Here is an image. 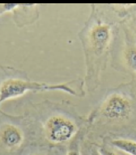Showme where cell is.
Wrapping results in <instances>:
<instances>
[{
  "mask_svg": "<svg viewBox=\"0 0 136 155\" xmlns=\"http://www.w3.org/2000/svg\"><path fill=\"white\" fill-rule=\"evenodd\" d=\"M127 60L130 67L136 71V48H131L127 52Z\"/></svg>",
  "mask_w": 136,
  "mask_h": 155,
  "instance_id": "cell-6",
  "label": "cell"
},
{
  "mask_svg": "<svg viewBox=\"0 0 136 155\" xmlns=\"http://www.w3.org/2000/svg\"><path fill=\"white\" fill-rule=\"evenodd\" d=\"M23 134L18 127L13 124H5L1 128V143L9 150L18 149L23 143Z\"/></svg>",
  "mask_w": 136,
  "mask_h": 155,
  "instance_id": "cell-4",
  "label": "cell"
},
{
  "mask_svg": "<svg viewBox=\"0 0 136 155\" xmlns=\"http://www.w3.org/2000/svg\"><path fill=\"white\" fill-rule=\"evenodd\" d=\"M99 151L100 152L101 155H119L117 153L114 152L113 150H109L105 148H101L99 150Z\"/></svg>",
  "mask_w": 136,
  "mask_h": 155,
  "instance_id": "cell-7",
  "label": "cell"
},
{
  "mask_svg": "<svg viewBox=\"0 0 136 155\" xmlns=\"http://www.w3.org/2000/svg\"><path fill=\"white\" fill-rule=\"evenodd\" d=\"M77 128L71 120L61 116H53L47 120L45 132L47 138L53 143H63L75 136Z\"/></svg>",
  "mask_w": 136,
  "mask_h": 155,
  "instance_id": "cell-2",
  "label": "cell"
},
{
  "mask_svg": "<svg viewBox=\"0 0 136 155\" xmlns=\"http://www.w3.org/2000/svg\"><path fill=\"white\" fill-rule=\"evenodd\" d=\"M67 155H80V153L77 150H71L68 152Z\"/></svg>",
  "mask_w": 136,
  "mask_h": 155,
  "instance_id": "cell-8",
  "label": "cell"
},
{
  "mask_svg": "<svg viewBox=\"0 0 136 155\" xmlns=\"http://www.w3.org/2000/svg\"><path fill=\"white\" fill-rule=\"evenodd\" d=\"M115 148L128 155H136V141L128 139H115L111 142Z\"/></svg>",
  "mask_w": 136,
  "mask_h": 155,
  "instance_id": "cell-5",
  "label": "cell"
},
{
  "mask_svg": "<svg viewBox=\"0 0 136 155\" xmlns=\"http://www.w3.org/2000/svg\"><path fill=\"white\" fill-rule=\"evenodd\" d=\"M60 90L76 95L75 91L67 84L51 85L45 83L30 82L19 79H9L1 84L0 101L2 103L7 100L23 95L29 91H55Z\"/></svg>",
  "mask_w": 136,
  "mask_h": 155,
  "instance_id": "cell-1",
  "label": "cell"
},
{
  "mask_svg": "<svg viewBox=\"0 0 136 155\" xmlns=\"http://www.w3.org/2000/svg\"><path fill=\"white\" fill-rule=\"evenodd\" d=\"M131 112L130 101L123 96L114 94L109 96L101 108V113L112 120H124L129 117Z\"/></svg>",
  "mask_w": 136,
  "mask_h": 155,
  "instance_id": "cell-3",
  "label": "cell"
},
{
  "mask_svg": "<svg viewBox=\"0 0 136 155\" xmlns=\"http://www.w3.org/2000/svg\"><path fill=\"white\" fill-rule=\"evenodd\" d=\"M33 155H40V154H33Z\"/></svg>",
  "mask_w": 136,
  "mask_h": 155,
  "instance_id": "cell-10",
  "label": "cell"
},
{
  "mask_svg": "<svg viewBox=\"0 0 136 155\" xmlns=\"http://www.w3.org/2000/svg\"><path fill=\"white\" fill-rule=\"evenodd\" d=\"M91 155H101V154L99 151V150L93 149L92 150V153H91Z\"/></svg>",
  "mask_w": 136,
  "mask_h": 155,
  "instance_id": "cell-9",
  "label": "cell"
}]
</instances>
